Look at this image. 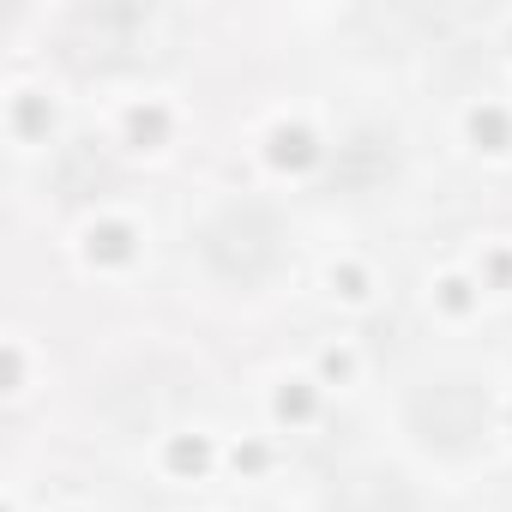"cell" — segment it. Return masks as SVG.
<instances>
[{"mask_svg": "<svg viewBox=\"0 0 512 512\" xmlns=\"http://www.w3.org/2000/svg\"><path fill=\"white\" fill-rule=\"evenodd\" d=\"M205 260L229 278V284H260L278 260V229L266 211H253V205H235L223 211L211 229H205Z\"/></svg>", "mask_w": 512, "mask_h": 512, "instance_id": "cell-1", "label": "cell"}, {"mask_svg": "<svg viewBox=\"0 0 512 512\" xmlns=\"http://www.w3.org/2000/svg\"><path fill=\"white\" fill-rule=\"evenodd\" d=\"M410 416L428 440L440 446H470L482 434V398L464 386V380H440V386H422L410 398Z\"/></svg>", "mask_w": 512, "mask_h": 512, "instance_id": "cell-2", "label": "cell"}]
</instances>
